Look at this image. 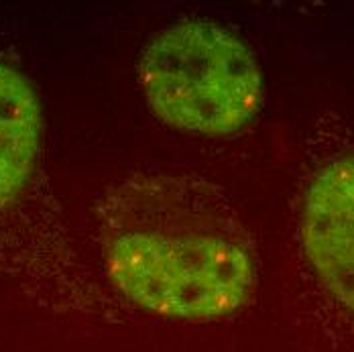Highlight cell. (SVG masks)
I'll return each mask as SVG.
<instances>
[{
  "instance_id": "obj_1",
  "label": "cell",
  "mask_w": 354,
  "mask_h": 352,
  "mask_svg": "<svg viewBox=\"0 0 354 352\" xmlns=\"http://www.w3.org/2000/svg\"><path fill=\"white\" fill-rule=\"evenodd\" d=\"M102 250L116 289L159 316L206 322L236 312L254 287L247 230L210 185L141 177L104 204Z\"/></svg>"
},
{
  "instance_id": "obj_2",
  "label": "cell",
  "mask_w": 354,
  "mask_h": 352,
  "mask_svg": "<svg viewBox=\"0 0 354 352\" xmlns=\"http://www.w3.org/2000/svg\"><path fill=\"white\" fill-rule=\"evenodd\" d=\"M139 82L165 124L198 135H230L263 102L261 70L247 45L206 21H183L153 37Z\"/></svg>"
},
{
  "instance_id": "obj_3",
  "label": "cell",
  "mask_w": 354,
  "mask_h": 352,
  "mask_svg": "<svg viewBox=\"0 0 354 352\" xmlns=\"http://www.w3.org/2000/svg\"><path fill=\"white\" fill-rule=\"evenodd\" d=\"M301 243L322 285L354 314V155L330 161L310 181Z\"/></svg>"
},
{
  "instance_id": "obj_4",
  "label": "cell",
  "mask_w": 354,
  "mask_h": 352,
  "mask_svg": "<svg viewBox=\"0 0 354 352\" xmlns=\"http://www.w3.org/2000/svg\"><path fill=\"white\" fill-rule=\"evenodd\" d=\"M43 114L29 77L0 64V208L25 189L35 169Z\"/></svg>"
}]
</instances>
